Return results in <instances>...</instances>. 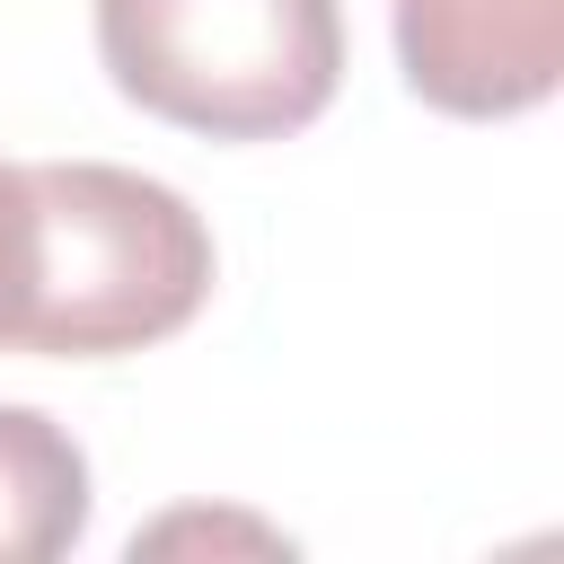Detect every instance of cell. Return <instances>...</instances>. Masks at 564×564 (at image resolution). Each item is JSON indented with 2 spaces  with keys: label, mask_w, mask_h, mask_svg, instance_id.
I'll return each mask as SVG.
<instances>
[{
  "label": "cell",
  "mask_w": 564,
  "mask_h": 564,
  "mask_svg": "<svg viewBox=\"0 0 564 564\" xmlns=\"http://www.w3.org/2000/svg\"><path fill=\"white\" fill-rule=\"evenodd\" d=\"M26 256H35L26 167H9V159H0V352L18 344V308H26Z\"/></svg>",
  "instance_id": "cell-5"
},
{
  "label": "cell",
  "mask_w": 564,
  "mask_h": 564,
  "mask_svg": "<svg viewBox=\"0 0 564 564\" xmlns=\"http://www.w3.org/2000/svg\"><path fill=\"white\" fill-rule=\"evenodd\" d=\"M35 256H26V308L9 352L53 361H115L150 352L212 300V229L203 212L106 159H35L26 167Z\"/></svg>",
  "instance_id": "cell-1"
},
{
  "label": "cell",
  "mask_w": 564,
  "mask_h": 564,
  "mask_svg": "<svg viewBox=\"0 0 564 564\" xmlns=\"http://www.w3.org/2000/svg\"><path fill=\"white\" fill-rule=\"evenodd\" d=\"M167 546H291V538L264 520H212V511H176V520L132 538V555H167Z\"/></svg>",
  "instance_id": "cell-6"
},
{
  "label": "cell",
  "mask_w": 564,
  "mask_h": 564,
  "mask_svg": "<svg viewBox=\"0 0 564 564\" xmlns=\"http://www.w3.org/2000/svg\"><path fill=\"white\" fill-rule=\"evenodd\" d=\"M88 529V458L79 441L35 414L0 405V564H53Z\"/></svg>",
  "instance_id": "cell-4"
},
{
  "label": "cell",
  "mask_w": 564,
  "mask_h": 564,
  "mask_svg": "<svg viewBox=\"0 0 564 564\" xmlns=\"http://www.w3.org/2000/svg\"><path fill=\"white\" fill-rule=\"evenodd\" d=\"M397 70L432 115H529L564 79V0H397Z\"/></svg>",
  "instance_id": "cell-3"
},
{
  "label": "cell",
  "mask_w": 564,
  "mask_h": 564,
  "mask_svg": "<svg viewBox=\"0 0 564 564\" xmlns=\"http://www.w3.org/2000/svg\"><path fill=\"white\" fill-rule=\"evenodd\" d=\"M106 79L203 141H282L335 106V0H97Z\"/></svg>",
  "instance_id": "cell-2"
}]
</instances>
